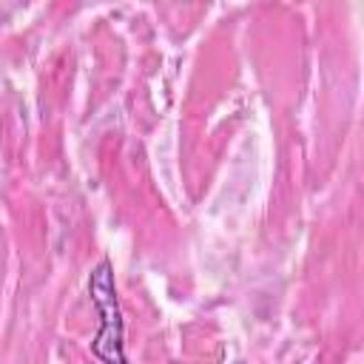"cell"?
Returning <instances> with one entry per match:
<instances>
[{"instance_id": "1", "label": "cell", "mask_w": 364, "mask_h": 364, "mask_svg": "<svg viewBox=\"0 0 364 364\" xmlns=\"http://www.w3.org/2000/svg\"><path fill=\"white\" fill-rule=\"evenodd\" d=\"M88 296L102 316V324L91 341L94 355L102 364H125V347H122V313L117 301V284H114V270L102 259L88 279Z\"/></svg>"}]
</instances>
